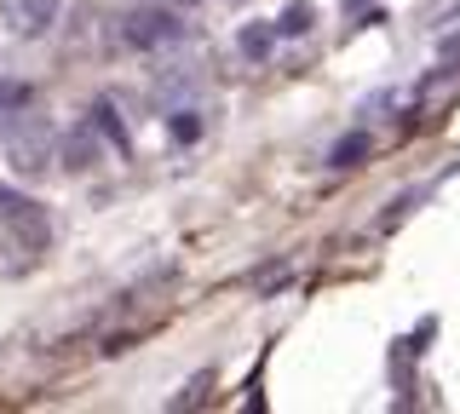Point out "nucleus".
Listing matches in <instances>:
<instances>
[{"instance_id":"obj_4","label":"nucleus","mask_w":460,"mask_h":414,"mask_svg":"<svg viewBox=\"0 0 460 414\" xmlns=\"http://www.w3.org/2000/svg\"><path fill=\"white\" fill-rule=\"evenodd\" d=\"M12 167H18L23 179H40L52 167V133L47 127H23V133H12Z\"/></svg>"},{"instance_id":"obj_11","label":"nucleus","mask_w":460,"mask_h":414,"mask_svg":"<svg viewBox=\"0 0 460 414\" xmlns=\"http://www.w3.org/2000/svg\"><path fill=\"white\" fill-rule=\"evenodd\" d=\"M172 6H196V0H172Z\"/></svg>"},{"instance_id":"obj_5","label":"nucleus","mask_w":460,"mask_h":414,"mask_svg":"<svg viewBox=\"0 0 460 414\" xmlns=\"http://www.w3.org/2000/svg\"><path fill=\"white\" fill-rule=\"evenodd\" d=\"M93 162H98V138H93V121H81L64 138V167H93Z\"/></svg>"},{"instance_id":"obj_10","label":"nucleus","mask_w":460,"mask_h":414,"mask_svg":"<svg viewBox=\"0 0 460 414\" xmlns=\"http://www.w3.org/2000/svg\"><path fill=\"white\" fill-rule=\"evenodd\" d=\"M29 98V87H12V81H0V116H6V110H18Z\"/></svg>"},{"instance_id":"obj_6","label":"nucleus","mask_w":460,"mask_h":414,"mask_svg":"<svg viewBox=\"0 0 460 414\" xmlns=\"http://www.w3.org/2000/svg\"><path fill=\"white\" fill-rule=\"evenodd\" d=\"M305 30H311V6H305V0H299V6H288V12H282L277 35H305Z\"/></svg>"},{"instance_id":"obj_3","label":"nucleus","mask_w":460,"mask_h":414,"mask_svg":"<svg viewBox=\"0 0 460 414\" xmlns=\"http://www.w3.org/2000/svg\"><path fill=\"white\" fill-rule=\"evenodd\" d=\"M58 6L64 0H0V12H6V23H12V35L18 40H40L58 23Z\"/></svg>"},{"instance_id":"obj_12","label":"nucleus","mask_w":460,"mask_h":414,"mask_svg":"<svg viewBox=\"0 0 460 414\" xmlns=\"http://www.w3.org/2000/svg\"><path fill=\"white\" fill-rule=\"evenodd\" d=\"M345 6H363V0H345Z\"/></svg>"},{"instance_id":"obj_9","label":"nucleus","mask_w":460,"mask_h":414,"mask_svg":"<svg viewBox=\"0 0 460 414\" xmlns=\"http://www.w3.org/2000/svg\"><path fill=\"white\" fill-rule=\"evenodd\" d=\"M363 150H368L363 133H357V138H340V145H334V167H357V155H363Z\"/></svg>"},{"instance_id":"obj_8","label":"nucleus","mask_w":460,"mask_h":414,"mask_svg":"<svg viewBox=\"0 0 460 414\" xmlns=\"http://www.w3.org/2000/svg\"><path fill=\"white\" fill-rule=\"evenodd\" d=\"M208 385H213V374H196L190 385H184V392L179 397H172V409H196L201 403V397H208Z\"/></svg>"},{"instance_id":"obj_2","label":"nucleus","mask_w":460,"mask_h":414,"mask_svg":"<svg viewBox=\"0 0 460 414\" xmlns=\"http://www.w3.org/2000/svg\"><path fill=\"white\" fill-rule=\"evenodd\" d=\"M184 35V18L179 12H172V0L162 6V0H155V6H133L121 18V40L133 52H155V47H172V40Z\"/></svg>"},{"instance_id":"obj_7","label":"nucleus","mask_w":460,"mask_h":414,"mask_svg":"<svg viewBox=\"0 0 460 414\" xmlns=\"http://www.w3.org/2000/svg\"><path fill=\"white\" fill-rule=\"evenodd\" d=\"M270 35H277V23H270V30H265V23H259V30H242V52H248V58H265Z\"/></svg>"},{"instance_id":"obj_1","label":"nucleus","mask_w":460,"mask_h":414,"mask_svg":"<svg viewBox=\"0 0 460 414\" xmlns=\"http://www.w3.org/2000/svg\"><path fill=\"white\" fill-rule=\"evenodd\" d=\"M0 231L18 242L23 253H40V248L52 242V219H47V207H40L35 196H23V190H12V184H0Z\"/></svg>"}]
</instances>
